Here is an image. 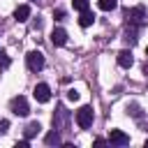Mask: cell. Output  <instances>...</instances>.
Returning <instances> with one entry per match:
<instances>
[{
	"label": "cell",
	"mask_w": 148,
	"mask_h": 148,
	"mask_svg": "<svg viewBox=\"0 0 148 148\" xmlns=\"http://www.w3.org/2000/svg\"><path fill=\"white\" fill-rule=\"evenodd\" d=\"M67 99H72V102H76V99H79V92H76L74 88H72V90H67Z\"/></svg>",
	"instance_id": "17"
},
{
	"label": "cell",
	"mask_w": 148,
	"mask_h": 148,
	"mask_svg": "<svg viewBox=\"0 0 148 148\" xmlns=\"http://www.w3.org/2000/svg\"><path fill=\"white\" fill-rule=\"evenodd\" d=\"M39 130H42V125H39V123H30V125L23 130V134H25V139H32V136H37V134H39Z\"/></svg>",
	"instance_id": "12"
},
{
	"label": "cell",
	"mask_w": 148,
	"mask_h": 148,
	"mask_svg": "<svg viewBox=\"0 0 148 148\" xmlns=\"http://www.w3.org/2000/svg\"><path fill=\"white\" fill-rule=\"evenodd\" d=\"M9 109H12V113L14 116H28L30 113V106H28V99L25 97H14L12 102H9Z\"/></svg>",
	"instance_id": "3"
},
{
	"label": "cell",
	"mask_w": 148,
	"mask_h": 148,
	"mask_svg": "<svg viewBox=\"0 0 148 148\" xmlns=\"http://www.w3.org/2000/svg\"><path fill=\"white\" fill-rule=\"evenodd\" d=\"M109 143H116V146H127V143H130V136H127L123 130H111V132H109Z\"/></svg>",
	"instance_id": "6"
},
{
	"label": "cell",
	"mask_w": 148,
	"mask_h": 148,
	"mask_svg": "<svg viewBox=\"0 0 148 148\" xmlns=\"http://www.w3.org/2000/svg\"><path fill=\"white\" fill-rule=\"evenodd\" d=\"M7 127H9V123L7 120H0V132H7Z\"/></svg>",
	"instance_id": "18"
},
{
	"label": "cell",
	"mask_w": 148,
	"mask_h": 148,
	"mask_svg": "<svg viewBox=\"0 0 148 148\" xmlns=\"http://www.w3.org/2000/svg\"><path fill=\"white\" fill-rule=\"evenodd\" d=\"M51 42H53V46H62V44L67 42V32H65L62 28H56V30L51 32Z\"/></svg>",
	"instance_id": "7"
},
{
	"label": "cell",
	"mask_w": 148,
	"mask_h": 148,
	"mask_svg": "<svg viewBox=\"0 0 148 148\" xmlns=\"http://www.w3.org/2000/svg\"><path fill=\"white\" fill-rule=\"evenodd\" d=\"M32 95H35V99H37L39 104H44V102L51 99V88H49L46 83H37L35 90H32Z\"/></svg>",
	"instance_id": "5"
},
{
	"label": "cell",
	"mask_w": 148,
	"mask_h": 148,
	"mask_svg": "<svg viewBox=\"0 0 148 148\" xmlns=\"http://www.w3.org/2000/svg\"><path fill=\"white\" fill-rule=\"evenodd\" d=\"M16 148H28V139H25V141H18V143H16Z\"/></svg>",
	"instance_id": "19"
},
{
	"label": "cell",
	"mask_w": 148,
	"mask_h": 148,
	"mask_svg": "<svg viewBox=\"0 0 148 148\" xmlns=\"http://www.w3.org/2000/svg\"><path fill=\"white\" fill-rule=\"evenodd\" d=\"M92 23H95V14H92L90 9L81 12V16H79V25H81V28H88V25H92Z\"/></svg>",
	"instance_id": "8"
},
{
	"label": "cell",
	"mask_w": 148,
	"mask_h": 148,
	"mask_svg": "<svg viewBox=\"0 0 148 148\" xmlns=\"http://www.w3.org/2000/svg\"><path fill=\"white\" fill-rule=\"evenodd\" d=\"M72 5H74V9H79V12H86V9H88V0H72Z\"/></svg>",
	"instance_id": "15"
},
{
	"label": "cell",
	"mask_w": 148,
	"mask_h": 148,
	"mask_svg": "<svg viewBox=\"0 0 148 148\" xmlns=\"http://www.w3.org/2000/svg\"><path fill=\"white\" fill-rule=\"evenodd\" d=\"M65 120H67V111H65V109L60 106V109L56 111V116H53V127H56V130H60Z\"/></svg>",
	"instance_id": "11"
},
{
	"label": "cell",
	"mask_w": 148,
	"mask_h": 148,
	"mask_svg": "<svg viewBox=\"0 0 148 148\" xmlns=\"http://www.w3.org/2000/svg\"><path fill=\"white\" fill-rule=\"evenodd\" d=\"M44 141H46V146H60L62 141H60V134L53 130V132H49L46 136H44Z\"/></svg>",
	"instance_id": "13"
},
{
	"label": "cell",
	"mask_w": 148,
	"mask_h": 148,
	"mask_svg": "<svg viewBox=\"0 0 148 148\" xmlns=\"http://www.w3.org/2000/svg\"><path fill=\"white\" fill-rule=\"evenodd\" d=\"M146 56H148V49H146Z\"/></svg>",
	"instance_id": "22"
},
{
	"label": "cell",
	"mask_w": 148,
	"mask_h": 148,
	"mask_svg": "<svg viewBox=\"0 0 148 148\" xmlns=\"http://www.w3.org/2000/svg\"><path fill=\"white\" fill-rule=\"evenodd\" d=\"M25 62H28V67H30L32 72H39V69L44 67V56H42L39 51H30V53L25 56Z\"/></svg>",
	"instance_id": "4"
},
{
	"label": "cell",
	"mask_w": 148,
	"mask_h": 148,
	"mask_svg": "<svg viewBox=\"0 0 148 148\" xmlns=\"http://www.w3.org/2000/svg\"><path fill=\"white\" fill-rule=\"evenodd\" d=\"M118 65H120V67H125V69H127V67H132V65H134L132 53H130V51H120V53H118Z\"/></svg>",
	"instance_id": "9"
},
{
	"label": "cell",
	"mask_w": 148,
	"mask_h": 148,
	"mask_svg": "<svg viewBox=\"0 0 148 148\" xmlns=\"http://www.w3.org/2000/svg\"><path fill=\"white\" fill-rule=\"evenodd\" d=\"M125 18L130 25H143L146 23V9L143 7H130V9H125Z\"/></svg>",
	"instance_id": "1"
},
{
	"label": "cell",
	"mask_w": 148,
	"mask_h": 148,
	"mask_svg": "<svg viewBox=\"0 0 148 148\" xmlns=\"http://www.w3.org/2000/svg\"><path fill=\"white\" fill-rule=\"evenodd\" d=\"M97 5H99V9L111 12V9H116V7H118V0H97Z\"/></svg>",
	"instance_id": "14"
},
{
	"label": "cell",
	"mask_w": 148,
	"mask_h": 148,
	"mask_svg": "<svg viewBox=\"0 0 148 148\" xmlns=\"http://www.w3.org/2000/svg\"><path fill=\"white\" fill-rule=\"evenodd\" d=\"M146 148H148V141H146Z\"/></svg>",
	"instance_id": "21"
},
{
	"label": "cell",
	"mask_w": 148,
	"mask_h": 148,
	"mask_svg": "<svg viewBox=\"0 0 148 148\" xmlns=\"http://www.w3.org/2000/svg\"><path fill=\"white\" fill-rule=\"evenodd\" d=\"M0 67H9V58L5 51H0Z\"/></svg>",
	"instance_id": "16"
},
{
	"label": "cell",
	"mask_w": 148,
	"mask_h": 148,
	"mask_svg": "<svg viewBox=\"0 0 148 148\" xmlns=\"http://www.w3.org/2000/svg\"><path fill=\"white\" fill-rule=\"evenodd\" d=\"M92 118H95V113H92L90 106H81V109L76 111V125H79L81 130H88V127L92 125Z\"/></svg>",
	"instance_id": "2"
},
{
	"label": "cell",
	"mask_w": 148,
	"mask_h": 148,
	"mask_svg": "<svg viewBox=\"0 0 148 148\" xmlns=\"http://www.w3.org/2000/svg\"><path fill=\"white\" fill-rule=\"evenodd\" d=\"M28 16H30V7H28V5H18L16 12H14V18L23 23V21H28Z\"/></svg>",
	"instance_id": "10"
},
{
	"label": "cell",
	"mask_w": 148,
	"mask_h": 148,
	"mask_svg": "<svg viewBox=\"0 0 148 148\" xmlns=\"http://www.w3.org/2000/svg\"><path fill=\"white\" fill-rule=\"evenodd\" d=\"M143 72H146V74H148V62H146V67H143Z\"/></svg>",
	"instance_id": "20"
}]
</instances>
